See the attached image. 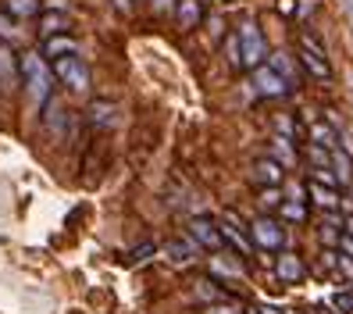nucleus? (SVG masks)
Masks as SVG:
<instances>
[{
  "label": "nucleus",
  "mask_w": 353,
  "mask_h": 314,
  "mask_svg": "<svg viewBox=\"0 0 353 314\" xmlns=\"http://www.w3.org/2000/svg\"><path fill=\"white\" fill-rule=\"evenodd\" d=\"M22 75H26V90H29V100L36 104H47L50 97V68L39 54H22Z\"/></svg>",
  "instance_id": "f257e3e1"
},
{
  "label": "nucleus",
  "mask_w": 353,
  "mask_h": 314,
  "mask_svg": "<svg viewBox=\"0 0 353 314\" xmlns=\"http://www.w3.org/2000/svg\"><path fill=\"white\" fill-rule=\"evenodd\" d=\"M54 75L65 82L72 93H86V90H90V72H86V65H82L75 54H68V57H54Z\"/></svg>",
  "instance_id": "f03ea898"
},
{
  "label": "nucleus",
  "mask_w": 353,
  "mask_h": 314,
  "mask_svg": "<svg viewBox=\"0 0 353 314\" xmlns=\"http://www.w3.org/2000/svg\"><path fill=\"white\" fill-rule=\"evenodd\" d=\"M239 39H243V68H257V65H264L268 43H264V36H261L257 22H243V26H239Z\"/></svg>",
  "instance_id": "7ed1b4c3"
},
{
  "label": "nucleus",
  "mask_w": 353,
  "mask_h": 314,
  "mask_svg": "<svg viewBox=\"0 0 353 314\" xmlns=\"http://www.w3.org/2000/svg\"><path fill=\"white\" fill-rule=\"evenodd\" d=\"M300 61L307 65V72L314 75V79H328V75H332L328 57H325V47H321L310 32H303V36H300Z\"/></svg>",
  "instance_id": "20e7f679"
},
{
  "label": "nucleus",
  "mask_w": 353,
  "mask_h": 314,
  "mask_svg": "<svg viewBox=\"0 0 353 314\" xmlns=\"http://www.w3.org/2000/svg\"><path fill=\"white\" fill-rule=\"evenodd\" d=\"M250 236H254V246H261V250H282V243H285L282 225L272 222V218H257V222H250Z\"/></svg>",
  "instance_id": "39448f33"
},
{
  "label": "nucleus",
  "mask_w": 353,
  "mask_h": 314,
  "mask_svg": "<svg viewBox=\"0 0 353 314\" xmlns=\"http://www.w3.org/2000/svg\"><path fill=\"white\" fill-rule=\"evenodd\" d=\"M254 93L272 97V100H275V97H285V93H289V82H285L272 65H268V68H264V65H257V68H254Z\"/></svg>",
  "instance_id": "423d86ee"
},
{
  "label": "nucleus",
  "mask_w": 353,
  "mask_h": 314,
  "mask_svg": "<svg viewBox=\"0 0 353 314\" xmlns=\"http://www.w3.org/2000/svg\"><path fill=\"white\" fill-rule=\"evenodd\" d=\"M239 225H243V222H239L236 215H225L218 228H221V236H225V243H232V246L239 250V254L246 257V254H254V236H246V233H243Z\"/></svg>",
  "instance_id": "0eeeda50"
},
{
  "label": "nucleus",
  "mask_w": 353,
  "mask_h": 314,
  "mask_svg": "<svg viewBox=\"0 0 353 314\" xmlns=\"http://www.w3.org/2000/svg\"><path fill=\"white\" fill-rule=\"evenodd\" d=\"M18 72H22V61H14L11 47L0 43V90L4 93H11L18 86Z\"/></svg>",
  "instance_id": "6e6552de"
},
{
  "label": "nucleus",
  "mask_w": 353,
  "mask_h": 314,
  "mask_svg": "<svg viewBox=\"0 0 353 314\" xmlns=\"http://www.w3.org/2000/svg\"><path fill=\"white\" fill-rule=\"evenodd\" d=\"M250 175H254L257 186H279L282 182V164L275 157H261V161H254Z\"/></svg>",
  "instance_id": "1a4fd4ad"
},
{
  "label": "nucleus",
  "mask_w": 353,
  "mask_h": 314,
  "mask_svg": "<svg viewBox=\"0 0 353 314\" xmlns=\"http://www.w3.org/2000/svg\"><path fill=\"white\" fill-rule=\"evenodd\" d=\"M190 233L207 246V250H221L225 246V236H221V228H214L207 218H196V222H190Z\"/></svg>",
  "instance_id": "9d476101"
},
{
  "label": "nucleus",
  "mask_w": 353,
  "mask_h": 314,
  "mask_svg": "<svg viewBox=\"0 0 353 314\" xmlns=\"http://www.w3.org/2000/svg\"><path fill=\"white\" fill-rule=\"evenodd\" d=\"M275 271H279L282 282H303V279H307V268H303V261H300L296 254H279Z\"/></svg>",
  "instance_id": "9b49d317"
},
{
  "label": "nucleus",
  "mask_w": 353,
  "mask_h": 314,
  "mask_svg": "<svg viewBox=\"0 0 353 314\" xmlns=\"http://www.w3.org/2000/svg\"><path fill=\"white\" fill-rule=\"evenodd\" d=\"M307 193H310V200H314L321 211H336V207L343 204L339 193H336V186H325V182H318V179L307 186Z\"/></svg>",
  "instance_id": "f8f14e48"
},
{
  "label": "nucleus",
  "mask_w": 353,
  "mask_h": 314,
  "mask_svg": "<svg viewBox=\"0 0 353 314\" xmlns=\"http://www.w3.org/2000/svg\"><path fill=\"white\" fill-rule=\"evenodd\" d=\"M175 18H179V26H182V29H196V26L203 22L200 0H179V4H175Z\"/></svg>",
  "instance_id": "ddd939ff"
},
{
  "label": "nucleus",
  "mask_w": 353,
  "mask_h": 314,
  "mask_svg": "<svg viewBox=\"0 0 353 314\" xmlns=\"http://www.w3.org/2000/svg\"><path fill=\"white\" fill-rule=\"evenodd\" d=\"M272 68H275V72H279V75H282V79L289 82V86H293V82H300V72H296V61L289 57L285 50H275V54H272Z\"/></svg>",
  "instance_id": "4468645a"
},
{
  "label": "nucleus",
  "mask_w": 353,
  "mask_h": 314,
  "mask_svg": "<svg viewBox=\"0 0 353 314\" xmlns=\"http://www.w3.org/2000/svg\"><path fill=\"white\" fill-rule=\"evenodd\" d=\"M332 168H336V179L339 182H353V157L343 150V146L332 150Z\"/></svg>",
  "instance_id": "2eb2a0df"
},
{
  "label": "nucleus",
  "mask_w": 353,
  "mask_h": 314,
  "mask_svg": "<svg viewBox=\"0 0 353 314\" xmlns=\"http://www.w3.org/2000/svg\"><path fill=\"white\" fill-rule=\"evenodd\" d=\"M336 139H339V133L332 129L328 121H314V125H310V143H321V146H328V150H336Z\"/></svg>",
  "instance_id": "dca6fc26"
},
{
  "label": "nucleus",
  "mask_w": 353,
  "mask_h": 314,
  "mask_svg": "<svg viewBox=\"0 0 353 314\" xmlns=\"http://www.w3.org/2000/svg\"><path fill=\"white\" fill-rule=\"evenodd\" d=\"M65 29H68V18L61 14V11H50V14H43V22H39V32H43L47 39H50V36H61Z\"/></svg>",
  "instance_id": "f3484780"
},
{
  "label": "nucleus",
  "mask_w": 353,
  "mask_h": 314,
  "mask_svg": "<svg viewBox=\"0 0 353 314\" xmlns=\"http://www.w3.org/2000/svg\"><path fill=\"white\" fill-rule=\"evenodd\" d=\"M75 50H79V47H75V39L65 36V32L47 39V54H50V57H68V54H75Z\"/></svg>",
  "instance_id": "a211bd4d"
},
{
  "label": "nucleus",
  "mask_w": 353,
  "mask_h": 314,
  "mask_svg": "<svg viewBox=\"0 0 353 314\" xmlns=\"http://www.w3.org/2000/svg\"><path fill=\"white\" fill-rule=\"evenodd\" d=\"M225 61L232 68H243V39H239V32H228L225 36Z\"/></svg>",
  "instance_id": "6ab92c4d"
},
{
  "label": "nucleus",
  "mask_w": 353,
  "mask_h": 314,
  "mask_svg": "<svg viewBox=\"0 0 353 314\" xmlns=\"http://www.w3.org/2000/svg\"><path fill=\"white\" fill-rule=\"evenodd\" d=\"M4 8H8V14H14V18H32V14L39 11V0H4Z\"/></svg>",
  "instance_id": "aec40b11"
},
{
  "label": "nucleus",
  "mask_w": 353,
  "mask_h": 314,
  "mask_svg": "<svg viewBox=\"0 0 353 314\" xmlns=\"http://www.w3.org/2000/svg\"><path fill=\"white\" fill-rule=\"evenodd\" d=\"M47 125H50V133H65V125H68V111L61 108V104H50L47 108Z\"/></svg>",
  "instance_id": "412c9836"
},
{
  "label": "nucleus",
  "mask_w": 353,
  "mask_h": 314,
  "mask_svg": "<svg viewBox=\"0 0 353 314\" xmlns=\"http://www.w3.org/2000/svg\"><path fill=\"white\" fill-rule=\"evenodd\" d=\"M279 215H282L285 222H303V218H307V207H303V200H282Z\"/></svg>",
  "instance_id": "4be33fe9"
},
{
  "label": "nucleus",
  "mask_w": 353,
  "mask_h": 314,
  "mask_svg": "<svg viewBox=\"0 0 353 314\" xmlns=\"http://www.w3.org/2000/svg\"><path fill=\"white\" fill-rule=\"evenodd\" d=\"M307 157H310L314 168H332V150H328V146H321V143H310Z\"/></svg>",
  "instance_id": "5701e85b"
},
{
  "label": "nucleus",
  "mask_w": 353,
  "mask_h": 314,
  "mask_svg": "<svg viewBox=\"0 0 353 314\" xmlns=\"http://www.w3.org/2000/svg\"><path fill=\"white\" fill-rule=\"evenodd\" d=\"M257 204H261V207H282V193H279V186H261Z\"/></svg>",
  "instance_id": "b1692460"
},
{
  "label": "nucleus",
  "mask_w": 353,
  "mask_h": 314,
  "mask_svg": "<svg viewBox=\"0 0 353 314\" xmlns=\"http://www.w3.org/2000/svg\"><path fill=\"white\" fill-rule=\"evenodd\" d=\"M193 243H168V257L175 261V264H185V261H193Z\"/></svg>",
  "instance_id": "393cba45"
},
{
  "label": "nucleus",
  "mask_w": 353,
  "mask_h": 314,
  "mask_svg": "<svg viewBox=\"0 0 353 314\" xmlns=\"http://www.w3.org/2000/svg\"><path fill=\"white\" fill-rule=\"evenodd\" d=\"M332 307L339 314H353V289H339L336 297H332Z\"/></svg>",
  "instance_id": "a878e982"
},
{
  "label": "nucleus",
  "mask_w": 353,
  "mask_h": 314,
  "mask_svg": "<svg viewBox=\"0 0 353 314\" xmlns=\"http://www.w3.org/2000/svg\"><path fill=\"white\" fill-rule=\"evenodd\" d=\"M90 118L100 121V125H111V121H114V108H111V104H93V108H90Z\"/></svg>",
  "instance_id": "bb28decb"
},
{
  "label": "nucleus",
  "mask_w": 353,
  "mask_h": 314,
  "mask_svg": "<svg viewBox=\"0 0 353 314\" xmlns=\"http://www.w3.org/2000/svg\"><path fill=\"white\" fill-rule=\"evenodd\" d=\"M275 129H279V136H285V139H296V121L289 118V115H279V118H275Z\"/></svg>",
  "instance_id": "cd10ccee"
},
{
  "label": "nucleus",
  "mask_w": 353,
  "mask_h": 314,
  "mask_svg": "<svg viewBox=\"0 0 353 314\" xmlns=\"http://www.w3.org/2000/svg\"><path fill=\"white\" fill-rule=\"evenodd\" d=\"M211 268H214V271H221V275H243V268H239V264H225L221 257H214V261H211Z\"/></svg>",
  "instance_id": "c85d7f7f"
},
{
  "label": "nucleus",
  "mask_w": 353,
  "mask_h": 314,
  "mask_svg": "<svg viewBox=\"0 0 353 314\" xmlns=\"http://www.w3.org/2000/svg\"><path fill=\"white\" fill-rule=\"evenodd\" d=\"M0 36H4V39H14L18 36V26H11L8 14H0Z\"/></svg>",
  "instance_id": "c756f323"
},
{
  "label": "nucleus",
  "mask_w": 353,
  "mask_h": 314,
  "mask_svg": "<svg viewBox=\"0 0 353 314\" xmlns=\"http://www.w3.org/2000/svg\"><path fill=\"white\" fill-rule=\"evenodd\" d=\"M279 11L282 14H293L296 11V0H279Z\"/></svg>",
  "instance_id": "7c9ffc66"
},
{
  "label": "nucleus",
  "mask_w": 353,
  "mask_h": 314,
  "mask_svg": "<svg viewBox=\"0 0 353 314\" xmlns=\"http://www.w3.org/2000/svg\"><path fill=\"white\" fill-rule=\"evenodd\" d=\"M254 314H282L279 307H268V304H261V307H254Z\"/></svg>",
  "instance_id": "2f4dec72"
},
{
  "label": "nucleus",
  "mask_w": 353,
  "mask_h": 314,
  "mask_svg": "<svg viewBox=\"0 0 353 314\" xmlns=\"http://www.w3.org/2000/svg\"><path fill=\"white\" fill-rule=\"evenodd\" d=\"M150 4H154V11H168L172 0H150Z\"/></svg>",
  "instance_id": "473e14b6"
},
{
  "label": "nucleus",
  "mask_w": 353,
  "mask_h": 314,
  "mask_svg": "<svg viewBox=\"0 0 353 314\" xmlns=\"http://www.w3.org/2000/svg\"><path fill=\"white\" fill-rule=\"evenodd\" d=\"M343 254H346V257H353V236H346V239H343Z\"/></svg>",
  "instance_id": "72a5a7b5"
},
{
  "label": "nucleus",
  "mask_w": 353,
  "mask_h": 314,
  "mask_svg": "<svg viewBox=\"0 0 353 314\" xmlns=\"http://www.w3.org/2000/svg\"><path fill=\"white\" fill-rule=\"evenodd\" d=\"M211 314H243V311H236V307H211Z\"/></svg>",
  "instance_id": "f704fd0d"
},
{
  "label": "nucleus",
  "mask_w": 353,
  "mask_h": 314,
  "mask_svg": "<svg viewBox=\"0 0 353 314\" xmlns=\"http://www.w3.org/2000/svg\"><path fill=\"white\" fill-rule=\"evenodd\" d=\"M47 8L50 11H65V0H47Z\"/></svg>",
  "instance_id": "c9c22d12"
},
{
  "label": "nucleus",
  "mask_w": 353,
  "mask_h": 314,
  "mask_svg": "<svg viewBox=\"0 0 353 314\" xmlns=\"http://www.w3.org/2000/svg\"><path fill=\"white\" fill-rule=\"evenodd\" d=\"M211 32H214V36H221V18H218V14L211 18Z\"/></svg>",
  "instance_id": "e433bc0d"
},
{
  "label": "nucleus",
  "mask_w": 353,
  "mask_h": 314,
  "mask_svg": "<svg viewBox=\"0 0 353 314\" xmlns=\"http://www.w3.org/2000/svg\"><path fill=\"white\" fill-rule=\"evenodd\" d=\"M114 8H118V11H129V8H132V0H114Z\"/></svg>",
  "instance_id": "4c0bfd02"
},
{
  "label": "nucleus",
  "mask_w": 353,
  "mask_h": 314,
  "mask_svg": "<svg viewBox=\"0 0 353 314\" xmlns=\"http://www.w3.org/2000/svg\"><path fill=\"white\" fill-rule=\"evenodd\" d=\"M310 8H314V0H303V4H300V14H307Z\"/></svg>",
  "instance_id": "58836bf2"
},
{
  "label": "nucleus",
  "mask_w": 353,
  "mask_h": 314,
  "mask_svg": "<svg viewBox=\"0 0 353 314\" xmlns=\"http://www.w3.org/2000/svg\"><path fill=\"white\" fill-rule=\"evenodd\" d=\"M346 233H350V236H353V218H350V222H346Z\"/></svg>",
  "instance_id": "ea45409f"
},
{
  "label": "nucleus",
  "mask_w": 353,
  "mask_h": 314,
  "mask_svg": "<svg viewBox=\"0 0 353 314\" xmlns=\"http://www.w3.org/2000/svg\"><path fill=\"white\" fill-rule=\"evenodd\" d=\"M321 314H332V311H321Z\"/></svg>",
  "instance_id": "a19ab883"
},
{
  "label": "nucleus",
  "mask_w": 353,
  "mask_h": 314,
  "mask_svg": "<svg viewBox=\"0 0 353 314\" xmlns=\"http://www.w3.org/2000/svg\"><path fill=\"white\" fill-rule=\"evenodd\" d=\"M289 314H296V311H289Z\"/></svg>",
  "instance_id": "79ce46f5"
}]
</instances>
